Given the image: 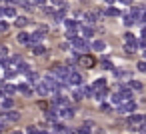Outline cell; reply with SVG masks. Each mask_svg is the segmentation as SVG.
<instances>
[{
  "label": "cell",
  "mask_w": 146,
  "mask_h": 134,
  "mask_svg": "<svg viewBox=\"0 0 146 134\" xmlns=\"http://www.w3.org/2000/svg\"><path fill=\"white\" fill-rule=\"evenodd\" d=\"M66 82H68V86H80V84H82V74H80L78 70H70Z\"/></svg>",
  "instance_id": "cell-1"
},
{
  "label": "cell",
  "mask_w": 146,
  "mask_h": 134,
  "mask_svg": "<svg viewBox=\"0 0 146 134\" xmlns=\"http://www.w3.org/2000/svg\"><path fill=\"white\" fill-rule=\"evenodd\" d=\"M134 110H136V102H132V100H126V102H122L118 106L120 114H134Z\"/></svg>",
  "instance_id": "cell-2"
},
{
  "label": "cell",
  "mask_w": 146,
  "mask_h": 134,
  "mask_svg": "<svg viewBox=\"0 0 146 134\" xmlns=\"http://www.w3.org/2000/svg\"><path fill=\"white\" fill-rule=\"evenodd\" d=\"M72 44H74V50L76 52H86L88 50V44H86V38H82V36H76L74 40H72Z\"/></svg>",
  "instance_id": "cell-3"
},
{
  "label": "cell",
  "mask_w": 146,
  "mask_h": 134,
  "mask_svg": "<svg viewBox=\"0 0 146 134\" xmlns=\"http://www.w3.org/2000/svg\"><path fill=\"white\" fill-rule=\"evenodd\" d=\"M78 62H80V66H84V68H92V66L96 64V60H94L90 54H80V56H78Z\"/></svg>",
  "instance_id": "cell-4"
},
{
  "label": "cell",
  "mask_w": 146,
  "mask_h": 134,
  "mask_svg": "<svg viewBox=\"0 0 146 134\" xmlns=\"http://www.w3.org/2000/svg\"><path fill=\"white\" fill-rule=\"evenodd\" d=\"M142 122H144V116H140V114H130V116H128V126L134 128V130H136Z\"/></svg>",
  "instance_id": "cell-5"
},
{
  "label": "cell",
  "mask_w": 146,
  "mask_h": 134,
  "mask_svg": "<svg viewBox=\"0 0 146 134\" xmlns=\"http://www.w3.org/2000/svg\"><path fill=\"white\" fill-rule=\"evenodd\" d=\"M12 106H14L12 96H4L2 100H0V112H8V110H12Z\"/></svg>",
  "instance_id": "cell-6"
},
{
  "label": "cell",
  "mask_w": 146,
  "mask_h": 134,
  "mask_svg": "<svg viewBox=\"0 0 146 134\" xmlns=\"http://www.w3.org/2000/svg\"><path fill=\"white\" fill-rule=\"evenodd\" d=\"M34 90H36V94H40V96H46V94H50V88L44 84V80L36 82V84H34Z\"/></svg>",
  "instance_id": "cell-7"
},
{
  "label": "cell",
  "mask_w": 146,
  "mask_h": 134,
  "mask_svg": "<svg viewBox=\"0 0 146 134\" xmlns=\"http://www.w3.org/2000/svg\"><path fill=\"white\" fill-rule=\"evenodd\" d=\"M44 118H46V122H50V124H56V122H58V112H56V108H50V110H46Z\"/></svg>",
  "instance_id": "cell-8"
},
{
  "label": "cell",
  "mask_w": 146,
  "mask_h": 134,
  "mask_svg": "<svg viewBox=\"0 0 146 134\" xmlns=\"http://www.w3.org/2000/svg\"><path fill=\"white\" fill-rule=\"evenodd\" d=\"M16 88H18V92H22L24 96H30V94L34 92V88H32L30 84H26V82H20V84H16Z\"/></svg>",
  "instance_id": "cell-9"
},
{
  "label": "cell",
  "mask_w": 146,
  "mask_h": 134,
  "mask_svg": "<svg viewBox=\"0 0 146 134\" xmlns=\"http://www.w3.org/2000/svg\"><path fill=\"white\" fill-rule=\"evenodd\" d=\"M106 94H108V90H106V88H100V90H92V98H94L96 102H104Z\"/></svg>",
  "instance_id": "cell-10"
},
{
  "label": "cell",
  "mask_w": 146,
  "mask_h": 134,
  "mask_svg": "<svg viewBox=\"0 0 146 134\" xmlns=\"http://www.w3.org/2000/svg\"><path fill=\"white\" fill-rule=\"evenodd\" d=\"M44 40V34L42 32H34V34H30V42H28V46H36V44H40Z\"/></svg>",
  "instance_id": "cell-11"
},
{
  "label": "cell",
  "mask_w": 146,
  "mask_h": 134,
  "mask_svg": "<svg viewBox=\"0 0 146 134\" xmlns=\"http://www.w3.org/2000/svg\"><path fill=\"white\" fill-rule=\"evenodd\" d=\"M4 120L6 122H18L20 120V114L14 112V110H8V112H4Z\"/></svg>",
  "instance_id": "cell-12"
},
{
  "label": "cell",
  "mask_w": 146,
  "mask_h": 134,
  "mask_svg": "<svg viewBox=\"0 0 146 134\" xmlns=\"http://www.w3.org/2000/svg\"><path fill=\"white\" fill-rule=\"evenodd\" d=\"M110 102H112V106H116V108H118V106H120L122 102H126V100H124V96H122L120 92H116V94H112V96H110Z\"/></svg>",
  "instance_id": "cell-13"
},
{
  "label": "cell",
  "mask_w": 146,
  "mask_h": 134,
  "mask_svg": "<svg viewBox=\"0 0 146 134\" xmlns=\"http://www.w3.org/2000/svg\"><path fill=\"white\" fill-rule=\"evenodd\" d=\"M0 88H2V92H4V96H12L18 88L14 86V84H2V86H0Z\"/></svg>",
  "instance_id": "cell-14"
},
{
  "label": "cell",
  "mask_w": 146,
  "mask_h": 134,
  "mask_svg": "<svg viewBox=\"0 0 146 134\" xmlns=\"http://www.w3.org/2000/svg\"><path fill=\"white\" fill-rule=\"evenodd\" d=\"M98 18H100V12H98V10H96V12H88V14H84V20H86L88 24H94Z\"/></svg>",
  "instance_id": "cell-15"
},
{
  "label": "cell",
  "mask_w": 146,
  "mask_h": 134,
  "mask_svg": "<svg viewBox=\"0 0 146 134\" xmlns=\"http://www.w3.org/2000/svg\"><path fill=\"white\" fill-rule=\"evenodd\" d=\"M28 22H30V20H28L26 16H16V18H14V24H16L18 28H26Z\"/></svg>",
  "instance_id": "cell-16"
},
{
  "label": "cell",
  "mask_w": 146,
  "mask_h": 134,
  "mask_svg": "<svg viewBox=\"0 0 146 134\" xmlns=\"http://www.w3.org/2000/svg\"><path fill=\"white\" fill-rule=\"evenodd\" d=\"M62 24L66 26V30H72V32H76V28H78L76 20H72V18H64V22H62Z\"/></svg>",
  "instance_id": "cell-17"
},
{
  "label": "cell",
  "mask_w": 146,
  "mask_h": 134,
  "mask_svg": "<svg viewBox=\"0 0 146 134\" xmlns=\"http://www.w3.org/2000/svg\"><path fill=\"white\" fill-rule=\"evenodd\" d=\"M112 74H114L116 78H128V80H130V72H128V70H122V68H114V70H112Z\"/></svg>",
  "instance_id": "cell-18"
},
{
  "label": "cell",
  "mask_w": 146,
  "mask_h": 134,
  "mask_svg": "<svg viewBox=\"0 0 146 134\" xmlns=\"http://www.w3.org/2000/svg\"><path fill=\"white\" fill-rule=\"evenodd\" d=\"M66 10H68V6H64V8H60L58 12H54V22H64V14H66Z\"/></svg>",
  "instance_id": "cell-19"
},
{
  "label": "cell",
  "mask_w": 146,
  "mask_h": 134,
  "mask_svg": "<svg viewBox=\"0 0 146 134\" xmlns=\"http://www.w3.org/2000/svg\"><path fill=\"white\" fill-rule=\"evenodd\" d=\"M104 48H106V42H104V40H94V42H92V50H94V52H102Z\"/></svg>",
  "instance_id": "cell-20"
},
{
  "label": "cell",
  "mask_w": 146,
  "mask_h": 134,
  "mask_svg": "<svg viewBox=\"0 0 146 134\" xmlns=\"http://www.w3.org/2000/svg\"><path fill=\"white\" fill-rule=\"evenodd\" d=\"M120 94L124 96V100H130L134 92H132V88H130V86H120Z\"/></svg>",
  "instance_id": "cell-21"
},
{
  "label": "cell",
  "mask_w": 146,
  "mask_h": 134,
  "mask_svg": "<svg viewBox=\"0 0 146 134\" xmlns=\"http://www.w3.org/2000/svg\"><path fill=\"white\" fill-rule=\"evenodd\" d=\"M100 88H106V78H98L92 82V90H100Z\"/></svg>",
  "instance_id": "cell-22"
},
{
  "label": "cell",
  "mask_w": 146,
  "mask_h": 134,
  "mask_svg": "<svg viewBox=\"0 0 146 134\" xmlns=\"http://www.w3.org/2000/svg\"><path fill=\"white\" fill-rule=\"evenodd\" d=\"M16 40H18V44H28V42H30V34H26V32H20V34L16 36Z\"/></svg>",
  "instance_id": "cell-23"
},
{
  "label": "cell",
  "mask_w": 146,
  "mask_h": 134,
  "mask_svg": "<svg viewBox=\"0 0 146 134\" xmlns=\"http://www.w3.org/2000/svg\"><path fill=\"white\" fill-rule=\"evenodd\" d=\"M16 72H20V74H28V72H30V66H28L26 62H20V64H16Z\"/></svg>",
  "instance_id": "cell-24"
},
{
  "label": "cell",
  "mask_w": 146,
  "mask_h": 134,
  "mask_svg": "<svg viewBox=\"0 0 146 134\" xmlns=\"http://www.w3.org/2000/svg\"><path fill=\"white\" fill-rule=\"evenodd\" d=\"M128 86L132 88V92H140V90L144 88V86H142V82H138V80H130V82H128Z\"/></svg>",
  "instance_id": "cell-25"
},
{
  "label": "cell",
  "mask_w": 146,
  "mask_h": 134,
  "mask_svg": "<svg viewBox=\"0 0 146 134\" xmlns=\"http://www.w3.org/2000/svg\"><path fill=\"white\" fill-rule=\"evenodd\" d=\"M78 90H80V94H82V98L84 96H92V86H78Z\"/></svg>",
  "instance_id": "cell-26"
},
{
  "label": "cell",
  "mask_w": 146,
  "mask_h": 134,
  "mask_svg": "<svg viewBox=\"0 0 146 134\" xmlns=\"http://www.w3.org/2000/svg\"><path fill=\"white\" fill-rule=\"evenodd\" d=\"M4 16H8V18H16V8H14V6H6V8H4Z\"/></svg>",
  "instance_id": "cell-27"
},
{
  "label": "cell",
  "mask_w": 146,
  "mask_h": 134,
  "mask_svg": "<svg viewBox=\"0 0 146 134\" xmlns=\"http://www.w3.org/2000/svg\"><path fill=\"white\" fill-rule=\"evenodd\" d=\"M80 32H82V38H92V36H94V30H92L90 26H84Z\"/></svg>",
  "instance_id": "cell-28"
},
{
  "label": "cell",
  "mask_w": 146,
  "mask_h": 134,
  "mask_svg": "<svg viewBox=\"0 0 146 134\" xmlns=\"http://www.w3.org/2000/svg\"><path fill=\"white\" fill-rule=\"evenodd\" d=\"M26 78H28V82H32V84L40 82V76H38L36 72H28V74H26Z\"/></svg>",
  "instance_id": "cell-29"
},
{
  "label": "cell",
  "mask_w": 146,
  "mask_h": 134,
  "mask_svg": "<svg viewBox=\"0 0 146 134\" xmlns=\"http://www.w3.org/2000/svg\"><path fill=\"white\" fill-rule=\"evenodd\" d=\"M136 48H138V44H126V46H124V52L130 56V54H134V52H136Z\"/></svg>",
  "instance_id": "cell-30"
},
{
  "label": "cell",
  "mask_w": 146,
  "mask_h": 134,
  "mask_svg": "<svg viewBox=\"0 0 146 134\" xmlns=\"http://www.w3.org/2000/svg\"><path fill=\"white\" fill-rule=\"evenodd\" d=\"M44 52H46V48H44L42 44H36V46H32V54H38V56H40V54H44Z\"/></svg>",
  "instance_id": "cell-31"
},
{
  "label": "cell",
  "mask_w": 146,
  "mask_h": 134,
  "mask_svg": "<svg viewBox=\"0 0 146 134\" xmlns=\"http://www.w3.org/2000/svg\"><path fill=\"white\" fill-rule=\"evenodd\" d=\"M126 44H138V40H136V36L134 34H130V32H126Z\"/></svg>",
  "instance_id": "cell-32"
},
{
  "label": "cell",
  "mask_w": 146,
  "mask_h": 134,
  "mask_svg": "<svg viewBox=\"0 0 146 134\" xmlns=\"http://www.w3.org/2000/svg\"><path fill=\"white\" fill-rule=\"evenodd\" d=\"M104 14H106V16H118L120 12H118V8H112V6H110V8L104 10Z\"/></svg>",
  "instance_id": "cell-33"
},
{
  "label": "cell",
  "mask_w": 146,
  "mask_h": 134,
  "mask_svg": "<svg viewBox=\"0 0 146 134\" xmlns=\"http://www.w3.org/2000/svg\"><path fill=\"white\" fill-rule=\"evenodd\" d=\"M124 24H126V26H132V24H134V18H132L130 14H126V16H124Z\"/></svg>",
  "instance_id": "cell-34"
},
{
  "label": "cell",
  "mask_w": 146,
  "mask_h": 134,
  "mask_svg": "<svg viewBox=\"0 0 146 134\" xmlns=\"http://www.w3.org/2000/svg\"><path fill=\"white\" fill-rule=\"evenodd\" d=\"M102 66H104V70H114V66H112L110 60H102Z\"/></svg>",
  "instance_id": "cell-35"
},
{
  "label": "cell",
  "mask_w": 146,
  "mask_h": 134,
  "mask_svg": "<svg viewBox=\"0 0 146 134\" xmlns=\"http://www.w3.org/2000/svg\"><path fill=\"white\" fill-rule=\"evenodd\" d=\"M136 68H138L140 72H146V60H140V62L136 64Z\"/></svg>",
  "instance_id": "cell-36"
},
{
  "label": "cell",
  "mask_w": 146,
  "mask_h": 134,
  "mask_svg": "<svg viewBox=\"0 0 146 134\" xmlns=\"http://www.w3.org/2000/svg\"><path fill=\"white\" fill-rule=\"evenodd\" d=\"M30 4H32V6H44L46 0H30Z\"/></svg>",
  "instance_id": "cell-37"
},
{
  "label": "cell",
  "mask_w": 146,
  "mask_h": 134,
  "mask_svg": "<svg viewBox=\"0 0 146 134\" xmlns=\"http://www.w3.org/2000/svg\"><path fill=\"white\" fill-rule=\"evenodd\" d=\"M136 132H138V134H146V122H142V124L136 128Z\"/></svg>",
  "instance_id": "cell-38"
},
{
  "label": "cell",
  "mask_w": 146,
  "mask_h": 134,
  "mask_svg": "<svg viewBox=\"0 0 146 134\" xmlns=\"http://www.w3.org/2000/svg\"><path fill=\"white\" fill-rule=\"evenodd\" d=\"M8 56V48L6 46H0V58H6Z\"/></svg>",
  "instance_id": "cell-39"
},
{
  "label": "cell",
  "mask_w": 146,
  "mask_h": 134,
  "mask_svg": "<svg viewBox=\"0 0 146 134\" xmlns=\"http://www.w3.org/2000/svg\"><path fill=\"white\" fill-rule=\"evenodd\" d=\"M52 4H54V6H58V8H64V6H66L64 0H52Z\"/></svg>",
  "instance_id": "cell-40"
},
{
  "label": "cell",
  "mask_w": 146,
  "mask_h": 134,
  "mask_svg": "<svg viewBox=\"0 0 146 134\" xmlns=\"http://www.w3.org/2000/svg\"><path fill=\"white\" fill-rule=\"evenodd\" d=\"M8 30V24L4 22V20H0V34H2V32H6Z\"/></svg>",
  "instance_id": "cell-41"
},
{
  "label": "cell",
  "mask_w": 146,
  "mask_h": 134,
  "mask_svg": "<svg viewBox=\"0 0 146 134\" xmlns=\"http://www.w3.org/2000/svg\"><path fill=\"white\" fill-rule=\"evenodd\" d=\"M44 14H50V16H54V8H52V6H44Z\"/></svg>",
  "instance_id": "cell-42"
},
{
  "label": "cell",
  "mask_w": 146,
  "mask_h": 134,
  "mask_svg": "<svg viewBox=\"0 0 146 134\" xmlns=\"http://www.w3.org/2000/svg\"><path fill=\"white\" fill-rule=\"evenodd\" d=\"M26 134H38V128H36V126H28Z\"/></svg>",
  "instance_id": "cell-43"
},
{
  "label": "cell",
  "mask_w": 146,
  "mask_h": 134,
  "mask_svg": "<svg viewBox=\"0 0 146 134\" xmlns=\"http://www.w3.org/2000/svg\"><path fill=\"white\" fill-rule=\"evenodd\" d=\"M78 134H90V128H86V126L82 124V128H78Z\"/></svg>",
  "instance_id": "cell-44"
},
{
  "label": "cell",
  "mask_w": 146,
  "mask_h": 134,
  "mask_svg": "<svg viewBox=\"0 0 146 134\" xmlns=\"http://www.w3.org/2000/svg\"><path fill=\"white\" fill-rule=\"evenodd\" d=\"M120 4H124V6H132V0H118Z\"/></svg>",
  "instance_id": "cell-45"
},
{
  "label": "cell",
  "mask_w": 146,
  "mask_h": 134,
  "mask_svg": "<svg viewBox=\"0 0 146 134\" xmlns=\"http://www.w3.org/2000/svg\"><path fill=\"white\" fill-rule=\"evenodd\" d=\"M142 38H146V26L142 28Z\"/></svg>",
  "instance_id": "cell-46"
},
{
  "label": "cell",
  "mask_w": 146,
  "mask_h": 134,
  "mask_svg": "<svg viewBox=\"0 0 146 134\" xmlns=\"http://www.w3.org/2000/svg\"><path fill=\"white\" fill-rule=\"evenodd\" d=\"M142 22L146 24V10H144V14H142Z\"/></svg>",
  "instance_id": "cell-47"
},
{
  "label": "cell",
  "mask_w": 146,
  "mask_h": 134,
  "mask_svg": "<svg viewBox=\"0 0 146 134\" xmlns=\"http://www.w3.org/2000/svg\"><path fill=\"white\" fill-rule=\"evenodd\" d=\"M2 16H4V8H2V6H0V18H2Z\"/></svg>",
  "instance_id": "cell-48"
},
{
  "label": "cell",
  "mask_w": 146,
  "mask_h": 134,
  "mask_svg": "<svg viewBox=\"0 0 146 134\" xmlns=\"http://www.w3.org/2000/svg\"><path fill=\"white\" fill-rule=\"evenodd\" d=\"M106 2H108V4H114V2H116V0H106Z\"/></svg>",
  "instance_id": "cell-49"
},
{
  "label": "cell",
  "mask_w": 146,
  "mask_h": 134,
  "mask_svg": "<svg viewBox=\"0 0 146 134\" xmlns=\"http://www.w3.org/2000/svg\"><path fill=\"white\" fill-rule=\"evenodd\" d=\"M14 134H26V132H14Z\"/></svg>",
  "instance_id": "cell-50"
},
{
  "label": "cell",
  "mask_w": 146,
  "mask_h": 134,
  "mask_svg": "<svg viewBox=\"0 0 146 134\" xmlns=\"http://www.w3.org/2000/svg\"><path fill=\"white\" fill-rule=\"evenodd\" d=\"M144 122H146V114H144Z\"/></svg>",
  "instance_id": "cell-51"
}]
</instances>
